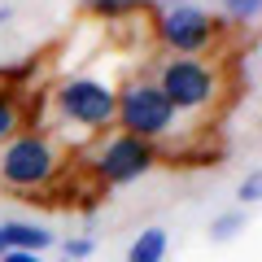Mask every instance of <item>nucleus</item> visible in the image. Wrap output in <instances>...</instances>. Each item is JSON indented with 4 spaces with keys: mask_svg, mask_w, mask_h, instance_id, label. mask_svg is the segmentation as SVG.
Wrapping results in <instances>:
<instances>
[{
    "mask_svg": "<svg viewBox=\"0 0 262 262\" xmlns=\"http://www.w3.org/2000/svg\"><path fill=\"white\" fill-rule=\"evenodd\" d=\"M61 253H66V262H83V258H92V253H96V241H92V236L61 241Z\"/></svg>",
    "mask_w": 262,
    "mask_h": 262,
    "instance_id": "obj_13",
    "label": "nucleus"
},
{
    "mask_svg": "<svg viewBox=\"0 0 262 262\" xmlns=\"http://www.w3.org/2000/svg\"><path fill=\"white\" fill-rule=\"evenodd\" d=\"M219 9H223V18L236 22V27H258L262 0H219Z\"/></svg>",
    "mask_w": 262,
    "mask_h": 262,
    "instance_id": "obj_10",
    "label": "nucleus"
},
{
    "mask_svg": "<svg viewBox=\"0 0 262 262\" xmlns=\"http://www.w3.org/2000/svg\"><path fill=\"white\" fill-rule=\"evenodd\" d=\"M166 249H170L166 227H144V232L127 245V262H166Z\"/></svg>",
    "mask_w": 262,
    "mask_h": 262,
    "instance_id": "obj_8",
    "label": "nucleus"
},
{
    "mask_svg": "<svg viewBox=\"0 0 262 262\" xmlns=\"http://www.w3.org/2000/svg\"><path fill=\"white\" fill-rule=\"evenodd\" d=\"M140 0H83V9L96 13V18H118V13H131Z\"/></svg>",
    "mask_w": 262,
    "mask_h": 262,
    "instance_id": "obj_12",
    "label": "nucleus"
},
{
    "mask_svg": "<svg viewBox=\"0 0 262 262\" xmlns=\"http://www.w3.org/2000/svg\"><path fill=\"white\" fill-rule=\"evenodd\" d=\"M236 196H241V206H258V196H262V179H258V170H249V175L241 179Z\"/></svg>",
    "mask_w": 262,
    "mask_h": 262,
    "instance_id": "obj_14",
    "label": "nucleus"
},
{
    "mask_svg": "<svg viewBox=\"0 0 262 262\" xmlns=\"http://www.w3.org/2000/svg\"><path fill=\"white\" fill-rule=\"evenodd\" d=\"M153 162H158V149L149 140H136L127 131H114L105 140L92 144V175L101 179L105 188H122L136 184L140 175H149Z\"/></svg>",
    "mask_w": 262,
    "mask_h": 262,
    "instance_id": "obj_5",
    "label": "nucleus"
},
{
    "mask_svg": "<svg viewBox=\"0 0 262 262\" xmlns=\"http://www.w3.org/2000/svg\"><path fill=\"white\" fill-rule=\"evenodd\" d=\"M0 253H5V241H0Z\"/></svg>",
    "mask_w": 262,
    "mask_h": 262,
    "instance_id": "obj_17",
    "label": "nucleus"
},
{
    "mask_svg": "<svg viewBox=\"0 0 262 262\" xmlns=\"http://www.w3.org/2000/svg\"><path fill=\"white\" fill-rule=\"evenodd\" d=\"M13 18V9H9V5H0V22H9Z\"/></svg>",
    "mask_w": 262,
    "mask_h": 262,
    "instance_id": "obj_16",
    "label": "nucleus"
},
{
    "mask_svg": "<svg viewBox=\"0 0 262 262\" xmlns=\"http://www.w3.org/2000/svg\"><path fill=\"white\" fill-rule=\"evenodd\" d=\"M153 83L162 88L175 114H206L219 101V70L201 57H166Z\"/></svg>",
    "mask_w": 262,
    "mask_h": 262,
    "instance_id": "obj_3",
    "label": "nucleus"
},
{
    "mask_svg": "<svg viewBox=\"0 0 262 262\" xmlns=\"http://www.w3.org/2000/svg\"><path fill=\"white\" fill-rule=\"evenodd\" d=\"M158 39H162V48H166L170 57H201L206 48H214L219 22L210 18L201 5L179 0V5H170V9H162V18H158Z\"/></svg>",
    "mask_w": 262,
    "mask_h": 262,
    "instance_id": "obj_6",
    "label": "nucleus"
},
{
    "mask_svg": "<svg viewBox=\"0 0 262 262\" xmlns=\"http://www.w3.org/2000/svg\"><path fill=\"white\" fill-rule=\"evenodd\" d=\"M236 232H245V210H232V214H219L214 223H210V241L227 245Z\"/></svg>",
    "mask_w": 262,
    "mask_h": 262,
    "instance_id": "obj_11",
    "label": "nucleus"
},
{
    "mask_svg": "<svg viewBox=\"0 0 262 262\" xmlns=\"http://www.w3.org/2000/svg\"><path fill=\"white\" fill-rule=\"evenodd\" d=\"M22 122H27V110H22V101H18L13 92H0V149H5V144H9L18 131H27Z\"/></svg>",
    "mask_w": 262,
    "mask_h": 262,
    "instance_id": "obj_9",
    "label": "nucleus"
},
{
    "mask_svg": "<svg viewBox=\"0 0 262 262\" xmlns=\"http://www.w3.org/2000/svg\"><path fill=\"white\" fill-rule=\"evenodd\" d=\"M175 122H179V114L170 110V101L162 96V88L153 79H131V83L118 88V105H114V127L118 131L158 144L162 136H170Z\"/></svg>",
    "mask_w": 262,
    "mask_h": 262,
    "instance_id": "obj_2",
    "label": "nucleus"
},
{
    "mask_svg": "<svg viewBox=\"0 0 262 262\" xmlns=\"http://www.w3.org/2000/svg\"><path fill=\"white\" fill-rule=\"evenodd\" d=\"M114 105H118V88L101 83V79H66L57 83L53 92V110L66 127H79V131H105L114 127Z\"/></svg>",
    "mask_w": 262,
    "mask_h": 262,
    "instance_id": "obj_4",
    "label": "nucleus"
},
{
    "mask_svg": "<svg viewBox=\"0 0 262 262\" xmlns=\"http://www.w3.org/2000/svg\"><path fill=\"white\" fill-rule=\"evenodd\" d=\"M0 262H44V253H18V249H5Z\"/></svg>",
    "mask_w": 262,
    "mask_h": 262,
    "instance_id": "obj_15",
    "label": "nucleus"
},
{
    "mask_svg": "<svg viewBox=\"0 0 262 262\" xmlns=\"http://www.w3.org/2000/svg\"><path fill=\"white\" fill-rule=\"evenodd\" d=\"M0 241H5V249H18V253H48L57 236L44 223H0Z\"/></svg>",
    "mask_w": 262,
    "mask_h": 262,
    "instance_id": "obj_7",
    "label": "nucleus"
},
{
    "mask_svg": "<svg viewBox=\"0 0 262 262\" xmlns=\"http://www.w3.org/2000/svg\"><path fill=\"white\" fill-rule=\"evenodd\" d=\"M66 166L61 144L48 136V131H18L5 149H0V184L9 192H44L57 184Z\"/></svg>",
    "mask_w": 262,
    "mask_h": 262,
    "instance_id": "obj_1",
    "label": "nucleus"
}]
</instances>
